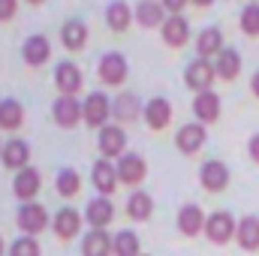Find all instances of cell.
Instances as JSON below:
<instances>
[{
  "instance_id": "obj_33",
  "label": "cell",
  "mask_w": 259,
  "mask_h": 256,
  "mask_svg": "<svg viewBox=\"0 0 259 256\" xmlns=\"http://www.w3.org/2000/svg\"><path fill=\"white\" fill-rule=\"evenodd\" d=\"M115 256H139V238H136V232H118L115 235Z\"/></svg>"
},
{
  "instance_id": "obj_40",
  "label": "cell",
  "mask_w": 259,
  "mask_h": 256,
  "mask_svg": "<svg viewBox=\"0 0 259 256\" xmlns=\"http://www.w3.org/2000/svg\"><path fill=\"white\" fill-rule=\"evenodd\" d=\"M190 3H193V6H199V9H205V6H211L214 0H190Z\"/></svg>"
},
{
  "instance_id": "obj_38",
  "label": "cell",
  "mask_w": 259,
  "mask_h": 256,
  "mask_svg": "<svg viewBox=\"0 0 259 256\" xmlns=\"http://www.w3.org/2000/svg\"><path fill=\"white\" fill-rule=\"evenodd\" d=\"M247 151H250V160H253V163H259V133H256V136H250Z\"/></svg>"
},
{
  "instance_id": "obj_7",
  "label": "cell",
  "mask_w": 259,
  "mask_h": 256,
  "mask_svg": "<svg viewBox=\"0 0 259 256\" xmlns=\"http://www.w3.org/2000/svg\"><path fill=\"white\" fill-rule=\"evenodd\" d=\"M205 232H208V238H211L214 244H226V241H229L238 229H235V223H232V214L217 211V214H211V217H208Z\"/></svg>"
},
{
  "instance_id": "obj_35",
  "label": "cell",
  "mask_w": 259,
  "mask_h": 256,
  "mask_svg": "<svg viewBox=\"0 0 259 256\" xmlns=\"http://www.w3.org/2000/svg\"><path fill=\"white\" fill-rule=\"evenodd\" d=\"M12 256H39V244L33 238H18L12 244Z\"/></svg>"
},
{
  "instance_id": "obj_30",
  "label": "cell",
  "mask_w": 259,
  "mask_h": 256,
  "mask_svg": "<svg viewBox=\"0 0 259 256\" xmlns=\"http://www.w3.org/2000/svg\"><path fill=\"white\" fill-rule=\"evenodd\" d=\"M238 244L244 247V250H256L259 247V217H244L241 223H238Z\"/></svg>"
},
{
  "instance_id": "obj_14",
  "label": "cell",
  "mask_w": 259,
  "mask_h": 256,
  "mask_svg": "<svg viewBox=\"0 0 259 256\" xmlns=\"http://www.w3.org/2000/svg\"><path fill=\"white\" fill-rule=\"evenodd\" d=\"M118 181H121L118 178V166H112L109 160H97V166H94V187L103 196H112Z\"/></svg>"
},
{
  "instance_id": "obj_13",
  "label": "cell",
  "mask_w": 259,
  "mask_h": 256,
  "mask_svg": "<svg viewBox=\"0 0 259 256\" xmlns=\"http://www.w3.org/2000/svg\"><path fill=\"white\" fill-rule=\"evenodd\" d=\"M145 121H148V127L151 130H163L169 121H172V106H169V100L166 97H154V100H148V106H145Z\"/></svg>"
},
{
  "instance_id": "obj_32",
  "label": "cell",
  "mask_w": 259,
  "mask_h": 256,
  "mask_svg": "<svg viewBox=\"0 0 259 256\" xmlns=\"http://www.w3.org/2000/svg\"><path fill=\"white\" fill-rule=\"evenodd\" d=\"M78 190H81V178H78L75 169H64V172H58V193H61V196L72 199Z\"/></svg>"
},
{
  "instance_id": "obj_28",
  "label": "cell",
  "mask_w": 259,
  "mask_h": 256,
  "mask_svg": "<svg viewBox=\"0 0 259 256\" xmlns=\"http://www.w3.org/2000/svg\"><path fill=\"white\" fill-rule=\"evenodd\" d=\"M21 124H24V109H21V103L12 100V97L0 100V127L3 130H18Z\"/></svg>"
},
{
  "instance_id": "obj_12",
  "label": "cell",
  "mask_w": 259,
  "mask_h": 256,
  "mask_svg": "<svg viewBox=\"0 0 259 256\" xmlns=\"http://www.w3.org/2000/svg\"><path fill=\"white\" fill-rule=\"evenodd\" d=\"M199 178H202V187H205V190L217 193L229 184V169H226L223 163H217V160H208V163L202 166Z\"/></svg>"
},
{
  "instance_id": "obj_36",
  "label": "cell",
  "mask_w": 259,
  "mask_h": 256,
  "mask_svg": "<svg viewBox=\"0 0 259 256\" xmlns=\"http://www.w3.org/2000/svg\"><path fill=\"white\" fill-rule=\"evenodd\" d=\"M18 9V0H0V21H12Z\"/></svg>"
},
{
  "instance_id": "obj_2",
  "label": "cell",
  "mask_w": 259,
  "mask_h": 256,
  "mask_svg": "<svg viewBox=\"0 0 259 256\" xmlns=\"http://www.w3.org/2000/svg\"><path fill=\"white\" fill-rule=\"evenodd\" d=\"M109 115H112V100L106 94H88V100H84V121H88V127L103 130Z\"/></svg>"
},
{
  "instance_id": "obj_15",
  "label": "cell",
  "mask_w": 259,
  "mask_h": 256,
  "mask_svg": "<svg viewBox=\"0 0 259 256\" xmlns=\"http://www.w3.org/2000/svg\"><path fill=\"white\" fill-rule=\"evenodd\" d=\"M100 151H103V157H124V145H127V136H124V130L121 127H106L100 130Z\"/></svg>"
},
{
  "instance_id": "obj_5",
  "label": "cell",
  "mask_w": 259,
  "mask_h": 256,
  "mask_svg": "<svg viewBox=\"0 0 259 256\" xmlns=\"http://www.w3.org/2000/svg\"><path fill=\"white\" fill-rule=\"evenodd\" d=\"M18 226H21L27 235L42 232V229L49 226V214H46V208L36 205V202H24V205L18 208Z\"/></svg>"
},
{
  "instance_id": "obj_43",
  "label": "cell",
  "mask_w": 259,
  "mask_h": 256,
  "mask_svg": "<svg viewBox=\"0 0 259 256\" xmlns=\"http://www.w3.org/2000/svg\"><path fill=\"white\" fill-rule=\"evenodd\" d=\"M0 151H3V145H0Z\"/></svg>"
},
{
  "instance_id": "obj_6",
  "label": "cell",
  "mask_w": 259,
  "mask_h": 256,
  "mask_svg": "<svg viewBox=\"0 0 259 256\" xmlns=\"http://www.w3.org/2000/svg\"><path fill=\"white\" fill-rule=\"evenodd\" d=\"M52 115H55V121H58L61 127H75V124L84 118V106H81L75 97H61V100H55Z\"/></svg>"
},
{
  "instance_id": "obj_3",
  "label": "cell",
  "mask_w": 259,
  "mask_h": 256,
  "mask_svg": "<svg viewBox=\"0 0 259 256\" xmlns=\"http://www.w3.org/2000/svg\"><path fill=\"white\" fill-rule=\"evenodd\" d=\"M184 78H187V84L193 88L196 94H202V91H211V81L217 78V69H214V64H208L205 58H196L193 64L187 66Z\"/></svg>"
},
{
  "instance_id": "obj_21",
  "label": "cell",
  "mask_w": 259,
  "mask_h": 256,
  "mask_svg": "<svg viewBox=\"0 0 259 256\" xmlns=\"http://www.w3.org/2000/svg\"><path fill=\"white\" fill-rule=\"evenodd\" d=\"M42 187V178H39V172L36 169H21L18 175H15V196L21 199V202H30L36 193Z\"/></svg>"
},
{
  "instance_id": "obj_42",
  "label": "cell",
  "mask_w": 259,
  "mask_h": 256,
  "mask_svg": "<svg viewBox=\"0 0 259 256\" xmlns=\"http://www.w3.org/2000/svg\"><path fill=\"white\" fill-rule=\"evenodd\" d=\"M0 256H3V241H0Z\"/></svg>"
},
{
  "instance_id": "obj_16",
  "label": "cell",
  "mask_w": 259,
  "mask_h": 256,
  "mask_svg": "<svg viewBox=\"0 0 259 256\" xmlns=\"http://www.w3.org/2000/svg\"><path fill=\"white\" fill-rule=\"evenodd\" d=\"M226 46H223V33H220V27H205L199 36H196V52H199V58H217L220 52H223Z\"/></svg>"
},
{
  "instance_id": "obj_27",
  "label": "cell",
  "mask_w": 259,
  "mask_h": 256,
  "mask_svg": "<svg viewBox=\"0 0 259 256\" xmlns=\"http://www.w3.org/2000/svg\"><path fill=\"white\" fill-rule=\"evenodd\" d=\"M61 39H64V46L69 49V52L84 49V42H88V27H84V21L69 18L64 27H61Z\"/></svg>"
},
{
  "instance_id": "obj_41",
  "label": "cell",
  "mask_w": 259,
  "mask_h": 256,
  "mask_svg": "<svg viewBox=\"0 0 259 256\" xmlns=\"http://www.w3.org/2000/svg\"><path fill=\"white\" fill-rule=\"evenodd\" d=\"M27 3H42V0H27Z\"/></svg>"
},
{
  "instance_id": "obj_1",
  "label": "cell",
  "mask_w": 259,
  "mask_h": 256,
  "mask_svg": "<svg viewBox=\"0 0 259 256\" xmlns=\"http://www.w3.org/2000/svg\"><path fill=\"white\" fill-rule=\"evenodd\" d=\"M97 72H100L103 84H124V78H127V58L121 52H109V55L100 58Z\"/></svg>"
},
{
  "instance_id": "obj_10",
  "label": "cell",
  "mask_w": 259,
  "mask_h": 256,
  "mask_svg": "<svg viewBox=\"0 0 259 256\" xmlns=\"http://www.w3.org/2000/svg\"><path fill=\"white\" fill-rule=\"evenodd\" d=\"M163 39H166V46L181 49V46L190 39V24H187V18H184V15H169V18L163 21Z\"/></svg>"
},
{
  "instance_id": "obj_26",
  "label": "cell",
  "mask_w": 259,
  "mask_h": 256,
  "mask_svg": "<svg viewBox=\"0 0 259 256\" xmlns=\"http://www.w3.org/2000/svg\"><path fill=\"white\" fill-rule=\"evenodd\" d=\"M202 223H208L205 217H202V208L199 205H184L181 211H178V229L187 235V238H193L202 232Z\"/></svg>"
},
{
  "instance_id": "obj_17",
  "label": "cell",
  "mask_w": 259,
  "mask_h": 256,
  "mask_svg": "<svg viewBox=\"0 0 259 256\" xmlns=\"http://www.w3.org/2000/svg\"><path fill=\"white\" fill-rule=\"evenodd\" d=\"M0 157H3V166H6V169H27L30 148H27V142H21V139H9V145H3Z\"/></svg>"
},
{
  "instance_id": "obj_39",
  "label": "cell",
  "mask_w": 259,
  "mask_h": 256,
  "mask_svg": "<svg viewBox=\"0 0 259 256\" xmlns=\"http://www.w3.org/2000/svg\"><path fill=\"white\" fill-rule=\"evenodd\" d=\"M250 91H253V97H259V72H253V78H250Z\"/></svg>"
},
{
  "instance_id": "obj_24",
  "label": "cell",
  "mask_w": 259,
  "mask_h": 256,
  "mask_svg": "<svg viewBox=\"0 0 259 256\" xmlns=\"http://www.w3.org/2000/svg\"><path fill=\"white\" fill-rule=\"evenodd\" d=\"M112 217H115V208H112V202H109L106 196H100V199H91V202H88V223H91L94 229L109 226V223H112Z\"/></svg>"
},
{
  "instance_id": "obj_25",
  "label": "cell",
  "mask_w": 259,
  "mask_h": 256,
  "mask_svg": "<svg viewBox=\"0 0 259 256\" xmlns=\"http://www.w3.org/2000/svg\"><path fill=\"white\" fill-rule=\"evenodd\" d=\"M84 256H112L115 250V238H109L103 229H94L84 235V244H81Z\"/></svg>"
},
{
  "instance_id": "obj_29",
  "label": "cell",
  "mask_w": 259,
  "mask_h": 256,
  "mask_svg": "<svg viewBox=\"0 0 259 256\" xmlns=\"http://www.w3.org/2000/svg\"><path fill=\"white\" fill-rule=\"evenodd\" d=\"M78 226H81V217H78V211H72V208H64V211H58V217H55V235L58 238H72L75 232H78Z\"/></svg>"
},
{
  "instance_id": "obj_31",
  "label": "cell",
  "mask_w": 259,
  "mask_h": 256,
  "mask_svg": "<svg viewBox=\"0 0 259 256\" xmlns=\"http://www.w3.org/2000/svg\"><path fill=\"white\" fill-rule=\"evenodd\" d=\"M151 211H154V202H151V196L148 193H133L127 199V214L133 220H148L151 217Z\"/></svg>"
},
{
  "instance_id": "obj_23",
  "label": "cell",
  "mask_w": 259,
  "mask_h": 256,
  "mask_svg": "<svg viewBox=\"0 0 259 256\" xmlns=\"http://www.w3.org/2000/svg\"><path fill=\"white\" fill-rule=\"evenodd\" d=\"M145 160L139 157V154H124L121 157V163H118V178L124 181V184H139L142 178H145Z\"/></svg>"
},
{
  "instance_id": "obj_20",
  "label": "cell",
  "mask_w": 259,
  "mask_h": 256,
  "mask_svg": "<svg viewBox=\"0 0 259 256\" xmlns=\"http://www.w3.org/2000/svg\"><path fill=\"white\" fill-rule=\"evenodd\" d=\"M166 12V6L163 3H157V0H142L139 6H136V21L142 24V27H163V21L169 18V15H163Z\"/></svg>"
},
{
  "instance_id": "obj_9",
  "label": "cell",
  "mask_w": 259,
  "mask_h": 256,
  "mask_svg": "<svg viewBox=\"0 0 259 256\" xmlns=\"http://www.w3.org/2000/svg\"><path fill=\"white\" fill-rule=\"evenodd\" d=\"M193 115L202 121V124H214V121L220 118V97H217L214 91H202V94H196Z\"/></svg>"
},
{
  "instance_id": "obj_11",
  "label": "cell",
  "mask_w": 259,
  "mask_h": 256,
  "mask_svg": "<svg viewBox=\"0 0 259 256\" xmlns=\"http://www.w3.org/2000/svg\"><path fill=\"white\" fill-rule=\"evenodd\" d=\"M130 21H136V9H130L124 0H112L106 6V24L115 30V33H124L130 27Z\"/></svg>"
},
{
  "instance_id": "obj_4",
  "label": "cell",
  "mask_w": 259,
  "mask_h": 256,
  "mask_svg": "<svg viewBox=\"0 0 259 256\" xmlns=\"http://www.w3.org/2000/svg\"><path fill=\"white\" fill-rule=\"evenodd\" d=\"M81 69L72 64V61H61L58 69H55V84H58V91L64 94V97H75L78 91H81Z\"/></svg>"
},
{
  "instance_id": "obj_37",
  "label": "cell",
  "mask_w": 259,
  "mask_h": 256,
  "mask_svg": "<svg viewBox=\"0 0 259 256\" xmlns=\"http://www.w3.org/2000/svg\"><path fill=\"white\" fill-rule=\"evenodd\" d=\"M160 3L166 6V12H169V15H181V9H184L190 0H160Z\"/></svg>"
},
{
  "instance_id": "obj_19",
  "label": "cell",
  "mask_w": 259,
  "mask_h": 256,
  "mask_svg": "<svg viewBox=\"0 0 259 256\" xmlns=\"http://www.w3.org/2000/svg\"><path fill=\"white\" fill-rule=\"evenodd\" d=\"M175 145L184 151V154H196L202 145H205V127L202 124H184L175 136Z\"/></svg>"
},
{
  "instance_id": "obj_22",
  "label": "cell",
  "mask_w": 259,
  "mask_h": 256,
  "mask_svg": "<svg viewBox=\"0 0 259 256\" xmlns=\"http://www.w3.org/2000/svg\"><path fill=\"white\" fill-rule=\"evenodd\" d=\"M214 69H217V75H220L223 81L238 78V72H241V55H238L232 46H226V49L217 55V64H214Z\"/></svg>"
},
{
  "instance_id": "obj_8",
  "label": "cell",
  "mask_w": 259,
  "mask_h": 256,
  "mask_svg": "<svg viewBox=\"0 0 259 256\" xmlns=\"http://www.w3.org/2000/svg\"><path fill=\"white\" fill-rule=\"evenodd\" d=\"M49 55H52V46H49V39H46L42 33L27 36L24 46H21V58H24L27 66H42L49 61Z\"/></svg>"
},
{
  "instance_id": "obj_34",
  "label": "cell",
  "mask_w": 259,
  "mask_h": 256,
  "mask_svg": "<svg viewBox=\"0 0 259 256\" xmlns=\"http://www.w3.org/2000/svg\"><path fill=\"white\" fill-rule=\"evenodd\" d=\"M241 30L247 33V36H259V3H250V6H244L241 9Z\"/></svg>"
},
{
  "instance_id": "obj_18",
  "label": "cell",
  "mask_w": 259,
  "mask_h": 256,
  "mask_svg": "<svg viewBox=\"0 0 259 256\" xmlns=\"http://www.w3.org/2000/svg\"><path fill=\"white\" fill-rule=\"evenodd\" d=\"M112 115L121 121V124H133L139 115H145V109H142V103H139V97L136 94H121L115 103H112Z\"/></svg>"
}]
</instances>
